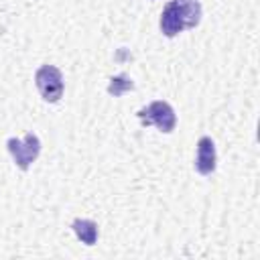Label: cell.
Here are the masks:
<instances>
[{
    "label": "cell",
    "mask_w": 260,
    "mask_h": 260,
    "mask_svg": "<svg viewBox=\"0 0 260 260\" xmlns=\"http://www.w3.org/2000/svg\"><path fill=\"white\" fill-rule=\"evenodd\" d=\"M35 83L45 102H59L63 95V75L53 65H43L35 73Z\"/></svg>",
    "instance_id": "1"
},
{
    "label": "cell",
    "mask_w": 260,
    "mask_h": 260,
    "mask_svg": "<svg viewBox=\"0 0 260 260\" xmlns=\"http://www.w3.org/2000/svg\"><path fill=\"white\" fill-rule=\"evenodd\" d=\"M138 118L146 126L148 124H156V128L162 130V132H171L175 128V122H177L173 108L167 102H158V100L152 102V104H148L146 108H142L138 112Z\"/></svg>",
    "instance_id": "2"
},
{
    "label": "cell",
    "mask_w": 260,
    "mask_h": 260,
    "mask_svg": "<svg viewBox=\"0 0 260 260\" xmlns=\"http://www.w3.org/2000/svg\"><path fill=\"white\" fill-rule=\"evenodd\" d=\"M6 146H8V150H10V154H12V158H14V162L22 169V171H26L28 167H30V162L39 156V152H41V140L35 136V134H26L24 136V140H16V138H10L8 142H6Z\"/></svg>",
    "instance_id": "3"
},
{
    "label": "cell",
    "mask_w": 260,
    "mask_h": 260,
    "mask_svg": "<svg viewBox=\"0 0 260 260\" xmlns=\"http://www.w3.org/2000/svg\"><path fill=\"white\" fill-rule=\"evenodd\" d=\"M195 169L201 175H209L215 169V146L209 136H201L197 142V156H195Z\"/></svg>",
    "instance_id": "4"
},
{
    "label": "cell",
    "mask_w": 260,
    "mask_h": 260,
    "mask_svg": "<svg viewBox=\"0 0 260 260\" xmlns=\"http://www.w3.org/2000/svg\"><path fill=\"white\" fill-rule=\"evenodd\" d=\"M183 28H185L183 18H181V14H179L175 2L171 0V2L165 6L162 14H160V30H162L167 37H175V35H179Z\"/></svg>",
    "instance_id": "5"
},
{
    "label": "cell",
    "mask_w": 260,
    "mask_h": 260,
    "mask_svg": "<svg viewBox=\"0 0 260 260\" xmlns=\"http://www.w3.org/2000/svg\"><path fill=\"white\" fill-rule=\"evenodd\" d=\"M181 18H183V24L185 28H193L199 24L201 20V4L199 0H173Z\"/></svg>",
    "instance_id": "6"
},
{
    "label": "cell",
    "mask_w": 260,
    "mask_h": 260,
    "mask_svg": "<svg viewBox=\"0 0 260 260\" xmlns=\"http://www.w3.org/2000/svg\"><path fill=\"white\" fill-rule=\"evenodd\" d=\"M71 228H73L75 236H77L83 244H87V246L95 244V240H98V225H95L91 219H75V221L71 223Z\"/></svg>",
    "instance_id": "7"
},
{
    "label": "cell",
    "mask_w": 260,
    "mask_h": 260,
    "mask_svg": "<svg viewBox=\"0 0 260 260\" xmlns=\"http://www.w3.org/2000/svg\"><path fill=\"white\" fill-rule=\"evenodd\" d=\"M134 87V83H132V79H128L126 75H118V77H114L112 79V83L108 85V91L112 93V95H122L124 91H128V89H132Z\"/></svg>",
    "instance_id": "8"
}]
</instances>
